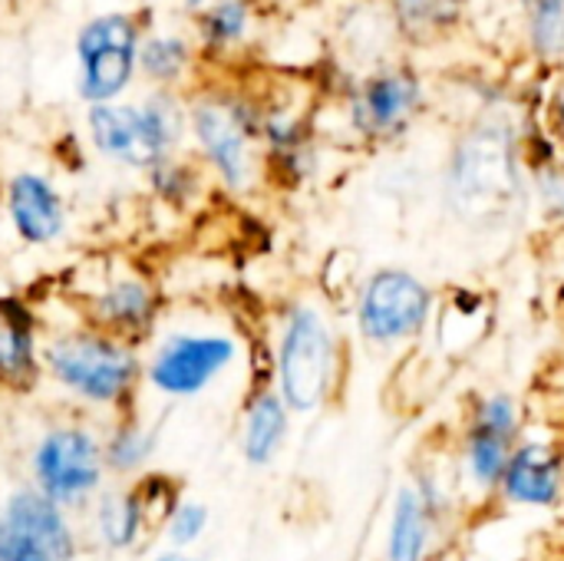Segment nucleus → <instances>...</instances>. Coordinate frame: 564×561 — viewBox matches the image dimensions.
<instances>
[{
  "label": "nucleus",
  "mask_w": 564,
  "mask_h": 561,
  "mask_svg": "<svg viewBox=\"0 0 564 561\" xmlns=\"http://www.w3.org/2000/svg\"><path fill=\"white\" fill-rule=\"evenodd\" d=\"M135 493H139V499H142V509H145V519H149V526H152V532L159 536V529H162V522L169 519V513L178 506V499L185 496L182 493V486L172 479V476H165V473H145V476H139L135 483Z\"/></svg>",
  "instance_id": "30"
},
{
  "label": "nucleus",
  "mask_w": 564,
  "mask_h": 561,
  "mask_svg": "<svg viewBox=\"0 0 564 561\" xmlns=\"http://www.w3.org/2000/svg\"><path fill=\"white\" fill-rule=\"evenodd\" d=\"M509 456H512V443L506 440H496L476 430H459V427L449 433L446 460L469 509H486V506L492 509Z\"/></svg>",
  "instance_id": "21"
},
{
  "label": "nucleus",
  "mask_w": 564,
  "mask_h": 561,
  "mask_svg": "<svg viewBox=\"0 0 564 561\" xmlns=\"http://www.w3.org/2000/svg\"><path fill=\"white\" fill-rule=\"evenodd\" d=\"M440 291L410 265H380L350 288L347 321L373 354L413 350L440 321Z\"/></svg>",
  "instance_id": "6"
},
{
  "label": "nucleus",
  "mask_w": 564,
  "mask_h": 561,
  "mask_svg": "<svg viewBox=\"0 0 564 561\" xmlns=\"http://www.w3.org/2000/svg\"><path fill=\"white\" fill-rule=\"evenodd\" d=\"M463 3L466 0H390V13L406 40H430L459 23Z\"/></svg>",
  "instance_id": "28"
},
{
  "label": "nucleus",
  "mask_w": 564,
  "mask_h": 561,
  "mask_svg": "<svg viewBox=\"0 0 564 561\" xmlns=\"http://www.w3.org/2000/svg\"><path fill=\"white\" fill-rule=\"evenodd\" d=\"M264 354V380L294 417H317L337 403L347 380V337L324 298L294 294L281 301Z\"/></svg>",
  "instance_id": "2"
},
{
  "label": "nucleus",
  "mask_w": 564,
  "mask_h": 561,
  "mask_svg": "<svg viewBox=\"0 0 564 561\" xmlns=\"http://www.w3.org/2000/svg\"><path fill=\"white\" fill-rule=\"evenodd\" d=\"M261 112V89L238 73H208L185 93V152L231 202H248L268 188Z\"/></svg>",
  "instance_id": "1"
},
{
  "label": "nucleus",
  "mask_w": 564,
  "mask_h": 561,
  "mask_svg": "<svg viewBox=\"0 0 564 561\" xmlns=\"http://www.w3.org/2000/svg\"><path fill=\"white\" fill-rule=\"evenodd\" d=\"M139 3H142V10H145V7H152L155 0H139Z\"/></svg>",
  "instance_id": "35"
},
{
  "label": "nucleus",
  "mask_w": 564,
  "mask_h": 561,
  "mask_svg": "<svg viewBox=\"0 0 564 561\" xmlns=\"http://www.w3.org/2000/svg\"><path fill=\"white\" fill-rule=\"evenodd\" d=\"M456 526H449L440 513L426 506L410 479H403L387 509L380 561H440L446 546L456 539Z\"/></svg>",
  "instance_id": "17"
},
{
  "label": "nucleus",
  "mask_w": 564,
  "mask_h": 561,
  "mask_svg": "<svg viewBox=\"0 0 564 561\" xmlns=\"http://www.w3.org/2000/svg\"><path fill=\"white\" fill-rule=\"evenodd\" d=\"M145 561H208V559L192 555V552H172V549H165V552H159V555H149Z\"/></svg>",
  "instance_id": "32"
},
{
  "label": "nucleus",
  "mask_w": 564,
  "mask_h": 561,
  "mask_svg": "<svg viewBox=\"0 0 564 561\" xmlns=\"http://www.w3.org/2000/svg\"><path fill=\"white\" fill-rule=\"evenodd\" d=\"M83 139L96 159L145 175L162 159L185 152V96L142 89L129 99L86 106Z\"/></svg>",
  "instance_id": "5"
},
{
  "label": "nucleus",
  "mask_w": 564,
  "mask_h": 561,
  "mask_svg": "<svg viewBox=\"0 0 564 561\" xmlns=\"http://www.w3.org/2000/svg\"><path fill=\"white\" fill-rule=\"evenodd\" d=\"M443 202L473 228L506 225L516 208L529 205V152L506 119H482L456 139L443 172Z\"/></svg>",
  "instance_id": "4"
},
{
  "label": "nucleus",
  "mask_w": 564,
  "mask_h": 561,
  "mask_svg": "<svg viewBox=\"0 0 564 561\" xmlns=\"http://www.w3.org/2000/svg\"><path fill=\"white\" fill-rule=\"evenodd\" d=\"M208 3H215V0H175V7L185 13V17H192V13H198V10H205Z\"/></svg>",
  "instance_id": "33"
},
{
  "label": "nucleus",
  "mask_w": 564,
  "mask_h": 561,
  "mask_svg": "<svg viewBox=\"0 0 564 561\" xmlns=\"http://www.w3.org/2000/svg\"><path fill=\"white\" fill-rule=\"evenodd\" d=\"M149 17L142 7H109L73 30V93L86 106L129 99L139 89V46Z\"/></svg>",
  "instance_id": "7"
},
{
  "label": "nucleus",
  "mask_w": 564,
  "mask_h": 561,
  "mask_svg": "<svg viewBox=\"0 0 564 561\" xmlns=\"http://www.w3.org/2000/svg\"><path fill=\"white\" fill-rule=\"evenodd\" d=\"M532 561H564V546H555V549H545L539 559Z\"/></svg>",
  "instance_id": "34"
},
{
  "label": "nucleus",
  "mask_w": 564,
  "mask_h": 561,
  "mask_svg": "<svg viewBox=\"0 0 564 561\" xmlns=\"http://www.w3.org/2000/svg\"><path fill=\"white\" fill-rule=\"evenodd\" d=\"M26 486L73 516L86 513L109 486L102 427L83 413L46 423L26 450Z\"/></svg>",
  "instance_id": "8"
},
{
  "label": "nucleus",
  "mask_w": 564,
  "mask_h": 561,
  "mask_svg": "<svg viewBox=\"0 0 564 561\" xmlns=\"http://www.w3.org/2000/svg\"><path fill=\"white\" fill-rule=\"evenodd\" d=\"M205 76H208V69L192 40V30L178 26V23H152L149 20L142 46H139V86L185 96Z\"/></svg>",
  "instance_id": "19"
},
{
  "label": "nucleus",
  "mask_w": 564,
  "mask_h": 561,
  "mask_svg": "<svg viewBox=\"0 0 564 561\" xmlns=\"http://www.w3.org/2000/svg\"><path fill=\"white\" fill-rule=\"evenodd\" d=\"M241 354L245 341L231 327H169L142 350V387L172 403L198 400L238 367Z\"/></svg>",
  "instance_id": "9"
},
{
  "label": "nucleus",
  "mask_w": 564,
  "mask_h": 561,
  "mask_svg": "<svg viewBox=\"0 0 564 561\" xmlns=\"http://www.w3.org/2000/svg\"><path fill=\"white\" fill-rule=\"evenodd\" d=\"M552 129H555L558 145H564V83L562 89L555 93V99H552Z\"/></svg>",
  "instance_id": "31"
},
{
  "label": "nucleus",
  "mask_w": 564,
  "mask_h": 561,
  "mask_svg": "<svg viewBox=\"0 0 564 561\" xmlns=\"http://www.w3.org/2000/svg\"><path fill=\"white\" fill-rule=\"evenodd\" d=\"M159 440H162L159 423L142 420L135 410L109 420L102 427V460L109 479L135 483L139 476H145L159 453Z\"/></svg>",
  "instance_id": "23"
},
{
  "label": "nucleus",
  "mask_w": 564,
  "mask_h": 561,
  "mask_svg": "<svg viewBox=\"0 0 564 561\" xmlns=\"http://www.w3.org/2000/svg\"><path fill=\"white\" fill-rule=\"evenodd\" d=\"M0 212L23 248H53L69 231V205L59 182L43 169H17L0 185Z\"/></svg>",
  "instance_id": "15"
},
{
  "label": "nucleus",
  "mask_w": 564,
  "mask_h": 561,
  "mask_svg": "<svg viewBox=\"0 0 564 561\" xmlns=\"http://www.w3.org/2000/svg\"><path fill=\"white\" fill-rule=\"evenodd\" d=\"M261 152L268 188L301 192L321 175V132L307 103L291 93L261 89Z\"/></svg>",
  "instance_id": "12"
},
{
  "label": "nucleus",
  "mask_w": 564,
  "mask_h": 561,
  "mask_svg": "<svg viewBox=\"0 0 564 561\" xmlns=\"http://www.w3.org/2000/svg\"><path fill=\"white\" fill-rule=\"evenodd\" d=\"M83 532L63 506L26 483L0 503V561H76Z\"/></svg>",
  "instance_id": "13"
},
{
  "label": "nucleus",
  "mask_w": 564,
  "mask_h": 561,
  "mask_svg": "<svg viewBox=\"0 0 564 561\" xmlns=\"http://www.w3.org/2000/svg\"><path fill=\"white\" fill-rule=\"evenodd\" d=\"M142 182H145V192L152 195V202L169 208V212H175V215L195 212L208 198V192H212L208 175L202 172V165L188 152L162 159L159 165H152L142 175Z\"/></svg>",
  "instance_id": "25"
},
{
  "label": "nucleus",
  "mask_w": 564,
  "mask_h": 561,
  "mask_svg": "<svg viewBox=\"0 0 564 561\" xmlns=\"http://www.w3.org/2000/svg\"><path fill=\"white\" fill-rule=\"evenodd\" d=\"M261 0H215L188 17L192 40L208 73H238L261 36Z\"/></svg>",
  "instance_id": "16"
},
{
  "label": "nucleus",
  "mask_w": 564,
  "mask_h": 561,
  "mask_svg": "<svg viewBox=\"0 0 564 561\" xmlns=\"http://www.w3.org/2000/svg\"><path fill=\"white\" fill-rule=\"evenodd\" d=\"M426 109V83L413 66L387 63L354 76L340 93V116L354 142L367 149L400 142Z\"/></svg>",
  "instance_id": "11"
},
{
  "label": "nucleus",
  "mask_w": 564,
  "mask_h": 561,
  "mask_svg": "<svg viewBox=\"0 0 564 561\" xmlns=\"http://www.w3.org/2000/svg\"><path fill=\"white\" fill-rule=\"evenodd\" d=\"M43 380L83 417L116 420L135 410L142 390V347L89 327L83 317L43 321Z\"/></svg>",
  "instance_id": "3"
},
{
  "label": "nucleus",
  "mask_w": 564,
  "mask_h": 561,
  "mask_svg": "<svg viewBox=\"0 0 564 561\" xmlns=\"http://www.w3.org/2000/svg\"><path fill=\"white\" fill-rule=\"evenodd\" d=\"M492 506L512 516H564V433L529 427L512 446Z\"/></svg>",
  "instance_id": "14"
},
{
  "label": "nucleus",
  "mask_w": 564,
  "mask_h": 561,
  "mask_svg": "<svg viewBox=\"0 0 564 561\" xmlns=\"http://www.w3.org/2000/svg\"><path fill=\"white\" fill-rule=\"evenodd\" d=\"M525 7V46L545 63L564 69V0H522Z\"/></svg>",
  "instance_id": "27"
},
{
  "label": "nucleus",
  "mask_w": 564,
  "mask_h": 561,
  "mask_svg": "<svg viewBox=\"0 0 564 561\" xmlns=\"http://www.w3.org/2000/svg\"><path fill=\"white\" fill-rule=\"evenodd\" d=\"M529 205L549 231L564 235V159L562 152L529 155Z\"/></svg>",
  "instance_id": "26"
},
{
  "label": "nucleus",
  "mask_w": 564,
  "mask_h": 561,
  "mask_svg": "<svg viewBox=\"0 0 564 561\" xmlns=\"http://www.w3.org/2000/svg\"><path fill=\"white\" fill-rule=\"evenodd\" d=\"M43 317L23 294H0V393H30L43 380Z\"/></svg>",
  "instance_id": "18"
},
{
  "label": "nucleus",
  "mask_w": 564,
  "mask_h": 561,
  "mask_svg": "<svg viewBox=\"0 0 564 561\" xmlns=\"http://www.w3.org/2000/svg\"><path fill=\"white\" fill-rule=\"evenodd\" d=\"M63 298L89 327L132 347H145L159 334L165 314L159 278L135 261L102 258V265L89 271V281L69 288Z\"/></svg>",
  "instance_id": "10"
},
{
  "label": "nucleus",
  "mask_w": 564,
  "mask_h": 561,
  "mask_svg": "<svg viewBox=\"0 0 564 561\" xmlns=\"http://www.w3.org/2000/svg\"><path fill=\"white\" fill-rule=\"evenodd\" d=\"M459 430H476L506 443H519L529 427H532V413L522 393L509 390V387H479L463 400L459 410Z\"/></svg>",
  "instance_id": "24"
},
{
  "label": "nucleus",
  "mask_w": 564,
  "mask_h": 561,
  "mask_svg": "<svg viewBox=\"0 0 564 561\" xmlns=\"http://www.w3.org/2000/svg\"><path fill=\"white\" fill-rule=\"evenodd\" d=\"M294 430V413L271 390L268 380H254V387L241 400L238 413V453L248 470H271Z\"/></svg>",
  "instance_id": "20"
},
{
  "label": "nucleus",
  "mask_w": 564,
  "mask_h": 561,
  "mask_svg": "<svg viewBox=\"0 0 564 561\" xmlns=\"http://www.w3.org/2000/svg\"><path fill=\"white\" fill-rule=\"evenodd\" d=\"M212 529V509L202 499L182 496L178 506L169 513V519L162 522L159 536L172 552H192Z\"/></svg>",
  "instance_id": "29"
},
{
  "label": "nucleus",
  "mask_w": 564,
  "mask_h": 561,
  "mask_svg": "<svg viewBox=\"0 0 564 561\" xmlns=\"http://www.w3.org/2000/svg\"><path fill=\"white\" fill-rule=\"evenodd\" d=\"M86 536L106 555H135L155 536L132 483H109L86 509Z\"/></svg>",
  "instance_id": "22"
}]
</instances>
